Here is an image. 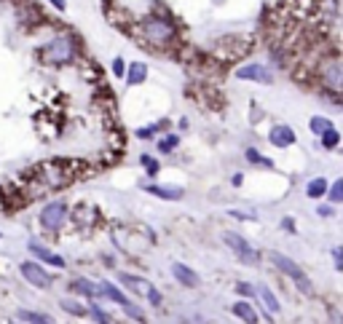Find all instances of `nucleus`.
I'll list each match as a JSON object with an SVG mask.
<instances>
[{"label":"nucleus","mask_w":343,"mask_h":324,"mask_svg":"<svg viewBox=\"0 0 343 324\" xmlns=\"http://www.w3.org/2000/svg\"><path fill=\"white\" fill-rule=\"evenodd\" d=\"M338 142H340V134H338V131L332 129V126L322 131V145H325L327 150H335V148H338Z\"/></svg>","instance_id":"obj_22"},{"label":"nucleus","mask_w":343,"mask_h":324,"mask_svg":"<svg viewBox=\"0 0 343 324\" xmlns=\"http://www.w3.org/2000/svg\"><path fill=\"white\" fill-rule=\"evenodd\" d=\"M64 217H67V206H64L62 201H54L49 206H43L41 225L46 228V231H59V225L64 223Z\"/></svg>","instance_id":"obj_6"},{"label":"nucleus","mask_w":343,"mask_h":324,"mask_svg":"<svg viewBox=\"0 0 343 324\" xmlns=\"http://www.w3.org/2000/svg\"><path fill=\"white\" fill-rule=\"evenodd\" d=\"M140 161H142V166H145V171H148L150 177H156V174H158V161H156V158H150V156H142Z\"/></svg>","instance_id":"obj_27"},{"label":"nucleus","mask_w":343,"mask_h":324,"mask_svg":"<svg viewBox=\"0 0 343 324\" xmlns=\"http://www.w3.org/2000/svg\"><path fill=\"white\" fill-rule=\"evenodd\" d=\"M330 126H332V123L327 118H322V116H314L311 118V131H314V134H322V131L330 129Z\"/></svg>","instance_id":"obj_26"},{"label":"nucleus","mask_w":343,"mask_h":324,"mask_svg":"<svg viewBox=\"0 0 343 324\" xmlns=\"http://www.w3.org/2000/svg\"><path fill=\"white\" fill-rule=\"evenodd\" d=\"M123 75H126V83H129V86H140L142 81H148V64L131 62L129 70H123Z\"/></svg>","instance_id":"obj_14"},{"label":"nucleus","mask_w":343,"mask_h":324,"mask_svg":"<svg viewBox=\"0 0 343 324\" xmlns=\"http://www.w3.org/2000/svg\"><path fill=\"white\" fill-rule=\"evenodd\" d=\"M268 139L276 148H290V145H295V131L290 126H284V123H276V126L271 129Z\"/></svg>","instance_id":"obj_11"},{"label":"nucleus","mask_w":343,"mask_h":324,"mask_svg":"<svg viewBox=\"0 0 343 324\" xmlns=\"http://www.w3.org/2000/svg\"><path fill=\"white\" fill-rule=\"evenodd\" d=\"M49 3L56 8V11H64V0H49Z\"/></svg>","instance_id":"obj_35"},{"label":"nucleus","mask_w":343,"mask_h":324,"mask_svg":"<svg viewBox=\"0 0 343 324\" xmlns=\"http://www.w3.org/2000/svg\"><path fill=\"white\" fill-rule=\"evenodd\" d=\"M247 161H250V164H260V166H273V161H271V158H265L263 153H257L255 148L247 150Z\"/></svg>","instance_id":"obj_23"},{"label":"nucleus","mask_w":343,"mask_h":324,"mask_svg":"<svg viewBox=\"0 0 343 324\" xmlns=\"http://www.w3.org/2000/svg\"><path fill=\"white\" fill-rule=\"evenodd\" d=\"M91 316L97 319V321H102V324H105V321H110V313H105V311H102V308H97V306L91 308Z\"/></svg>","instance_id":"obj_30"},{"label":"nucleus","mask_w":343,"mask_h":324,"mask_svg":"<svg viewBox=\"0 0 343 324\" xmlns=\"http://www.w3.org/2000/svg\"><path fill=\"white\" fill-rule=\"evenodd\" d=\"M73 290L89 295V298H102V292H99L97 284H91V281H86V279H75V281H73Z\"/></svg>","instance_id":"obj_19"},{"label":"nucleus","mask_w":343,"mask_h":324,"mask_svg":"<svg viewBox=\"0 0 343 324\" xmlns=\"http://www.w3.org/2000/svg\"><path fill=\"white\" fill-rule=\"evenodd\" d=\"M271 263H273L282 273H287L290 279H300V276H306L298 263H292L290 257H284V255H279V252H271Z\"/></svg>","instance_id":"obj_10"},{"label":"nucleus","mask_w":343,"mask_h":324,"mask_svg":"<svg viewBox=\"0 0 343 324\" xmlns=\"http://www.w3.org/2000/svg\"><path fill=\"white\" fill-rule=\"evenodd\" d=\"M16 319H19V321H32V324H49V321H51L46 313H35V311H24V308L16 313Z\"/></svg>","instance_id":"obj_20"},{"label":"nucleus","mask_w":343,"mask_h":324,"mask_svg":"<svg viewBox=\"0 0 343 324\" xmlns=\"http://www.w3.org/2000/svg\"><path fill=\"white\" fill-rule=\"evenodd\" d=\"M236 292H242V295H252L255 290L250 287V284H236Z\"/></svg>","instance_id":"obj_33"},{"label":"nucleus","mask_w":343,"mask_h":324,"mask_svg":"<svg viewBox=\"0 0 343 324\" xmlns=\"http://www.w3.org/2000/svg\"><path fill=\"white\" fill-rule=\"evenodd\" d=\"M282 225H284V228H287V231H290V233H295V223L290 220V217H287V220H284Z\"/></svg>","instance_id":"obj_36"},{"label":"nucleus","mask_w":343,"mask_h":324,"mask_svg":"<svg viewBox=\"0 0 343 324\" xmlns=\"http://www.w3.org/2000/svg\"><path fill=\"white\" fill-rule=\"evenodd\" d=\"M22 276L30 284H35V287H51V276L43 271V265H38V263H22Z\"/></svg>","instance_id":"obj_7"},{"label":"nucleus","mask_w":343,"mask_h":324,"mask_svg":"<svg viewBox=\"0 0 343 324\" xmlns=\"http://www.w3.org/2000/svg\"><path fill=\"white\" fill-rule=\"evenodd\" d=\"M257 295H260V300L265 303V308H268V313H279L282 311V306H279V300H276V295L265 287V284H257V290H255Z\"/></svg>","instance_id":"obj_15"},{"label":"nucleus","mask_w":343,"mask_h":324,"mask_svg":"<svg viewBox=\"0 0 343 324\" xmlns=\"http://www.w3.org/2000/svg\"><path fill=\"white\" fill-rule=\"evenodd\" d=\"M121 308L126 311V313H129L131 319H137V321H142V319H145V316H142V311H140L137 306H131V303H126V306H121Z\"/></svg>","instance_id":"obj_28"},{"label":"nucleus","mask_w":343,"mask_h":324,"mask_svg":"<svg viewBox=\"0 0 343 324\" xmlns=\"http://www.w3.org/2000/svg\"><path fill=\"white\" fill-rule=\"evenodd\" d=\"M123 70H126L123 59H116V62H113V75H116V78H123Z\"/></svg>","instance_id":"obj_31"},{"label":"nucleus","mask_w":343,"mask_h":324,"mask_svg":"<svg viewBox=\"0 0 343 324\" xmlns=\"http://www.w3.org/2000/svg\"><path fill=\"white\" fill-rule=\"evenodd\" d=\"M319 75H322V86L330 91V94H340V89H343V70H340V59L338 56H327L325 62H322V70H319Z\"/></svg>","instance_id":"obj_3"},{"label":"nucleus","mask_w":343,"mask_h":324,"mask_svg":"<svg viewBox=\"0 0 343 324\" xmlns=\"http://www.w3.org/2000/svg\"><path fill=\"white\" fill-rule=\"evenodd\" d=\"M121 284H123V287H129L134 295H142V298H148V300H150V306H161V292H158L150 281L137 279V276H129V273H123V276H121Z\"/></svg>","instance_id":"obj_5"},{"label":"nucleus","mask_w":343,"mask_h":324,"mask_svg":"<svg viewBox=\"0 0 343 324\" xmlns=\"http://www.w3.org/2000/svg\"><path fill=\"white\" fill-rule=\"evenodd\" d=\"M30 252H32L41 263H46V265H54V268H64V257L54 255L49 246H43L41 241H30Z\"/></svg>","instance_id":"obj_9"},{"label":"nucleus","mask_w":343,"mask_h":324,"mask_svg":"<svg viewBox=\"0 0 343 324\" xmlns=\"http://www.w3.org/2000/svg\"><path fill=\"white\" fill-rule=\"evenodd\" d=\"M340 252H343V249H340V246H335V249H332V257H335V268H338V271L343 268V260H340Z\"/></svg>","instance_id":"obj_32"},{"label":"nucleus","mask_w":343,"mask_h":324,"mask_svg":"<svg viewBox=\"0 0 343 324\" xmlns=\"http://www.w3.org/2000/svg\"><path fill=\"white\" fill-rule=\"evenodd\" d=\"M99 292H102V298H108V300H113V303H118V306H126V303H129V300L118 292L116 284H110V281H105L102 287H99Z\"/></svg>","instance_id":"obj_16"},{"label":"nucleus","mask_w":343,"mask_h":324,"mask_svg":"<svg viewBox=\"0 0 343 324\" xmlns=\"http://www.w3.org/2000/svg\"><path fill=\"white\" fill-rule=\"evenodd\" d=\"M327 193H330V201L332 204L343 201V179H335L332 185H327Z\"/></svg>","instance_id":"obj_24"},{"label":"nucleus","mask_w":343,"mask_h":324,"mask_svg":"<svg viewBox=\"0 0 343 324\" xmlns=\"http://www.w3.org/2000/svg\"><path fill=\"white\" fill-rule=\"evenodd\" d=\"M236 78L239 81H257V83H271L273 75L268 67H263V64H244L242 70H236Z\"/></svg>","instance_id":"obj_8"},{"label":"nucleus","mask_w":343,"mask_h":324,"mask_svg":"<svg viewBox=\"0 0 343 324\" xmlns=\"http://www.w3.org/2000/svg\"><path fill=\"white\" fill-rule=\"evenodd\" d=\"M317 214H319V217H322V214L330 217V214H332V206H319V209H317Z\"/></svg>","instance_id":"obj_34"},{"label":"nucleus","mask_w":343,"mask_h":324,"mask_svg":"<svg viewBox=\"0 0 343 324\" xmlns=\"http://www.w3.org/2000/svg\"><path fill=\"white\" fill-rule=\"evenodd\" d=\"M148 193H153V196H158V198H166V201H180L183 198V188H172V185H148L145 188Z\"/></svg>","instance_id":"obj_13"},{"label":"nucleus","mask_w":343,"mask_h":324,"mask_svg":"<svg viewBox=\"0 0 343 324\" xmlns=\"http://www.w3.org/2000/svg\"><path fill=\"white\" fill-rule=\"evenodd\" d=\"M161 126H164V123H156V126H150V129H140V131H137V137H142V139H148V137H153V134H156V131L161 129Z\"/></svg>","instance_id":"obj_29"},{"label":"nucleus","mask_w":343,"mask_h":324,"mask_svg":"<svg viewBox=\"0 0 343 324\" xmlns=\"http://www.w3.org/2000/svg\"><path fill=\"white\" fill-rule=\"evenodd\" d=\"M137 38L145 46H153V49H166V46L175 41V24H172V19L161 16V14L142 16L140 24H137Z\"/></svg>","instance_id":"obj_1"},{"label":"nucleus","mask_w":343,"mask_h":324,"mask_svg":"<svg viewBox=\"0 0 343 324\" xmlns=\"http://www.w3.org/2000/svg\"><path fill=\"white\" fill-rule=\"evenodd\" d=\"M59 306L67 311V313H73V316H86V306H81L78 300H70V298H62L59 300Z\"/></svg>","instance_id":"obj_21"},{"label":"nucleus","mask_w":343,"mask_h":324,"mask_svg":"<svg viewBox=\"0 0 343 324\" xmlns=\"http://www.w3.org/2000/svg\"><path fill=\"white\" fill-rule=\"evenodd\" d=\"M233 313H236V316H239L242 321H257V313L252 311V306H250V303H244V300H239V303H233Z\"/></svg>","instance_id":"obj_18"},{"label":"nucleus","mask_w":343,"mask_h":324,"mask_svg":"<svg viewBox=\"0 0 343 324\" xmlns=\"http://www.w3.org/2000/svg\"><path fill=\"white\" fill-rule=\"evenodd\" d=\"M177 142H180L177 134H169V137H164V139L158 142V150H161V153H172V150L177 148Z\"/></svg>","instance_id":"obj_25"},{"label":"nucleus","mask_w":343,"mask_h":324,"mask_svg":"<svg viewBox=\"0 0 343 324\" xmlns=\"http://www.w3.org/2000/svg\"><path fill=\"white\" fill-rule=\"evenodd\" d=\"M172 276H175L183 287H198V276L193 273V268H188L183 263H172Z\"/></svg>","instance_id":"obj_12"},{"label":"nucleus","mask_w":343,"mask_h":324,"mask_svg":"<svg viewBox=\"0 0 343 324\" xmlns=\"http://www.w3.org/2000/svg\"><path fill=\"white\" fill-rule=\"evenodd\" d=\"M223 239H225V244L231 246V252L239 257L244 265H257V263H260V252H255V246L247 241L244 236H239V233H225Z\"/></svg>","instance_id":"obj_4"},{"label":"nucleus","mask_w":343,"mask_h":324,"mask_svg":"<svg viewBox=\"0 0 343 324\" xmlns=\"http://www.w3.org/2000/svg\"><path fill=\"white\" fill-rule=\"evenodd\" d=\"M43 56H46V62H51V64L73 62V56H75V43H73V38H70L67 32L51 38V43H46V49H43Z\"/></svg>","instance_id":"obj_2"},{"label":"nucleus","mask_w":343,"mask_h":324,"mask_svg":"<svg viewBox=\"0 0 343 324\" xmlns=\"http://www.w3.org/2000/svg\"><path fill=\"white\" fill-rule=\"evenodd\" d=\"M327 193V179L325 177H317V179H311V183L306 185V196L308 198H322Z\"/></svg>","instance_id":"obj_17"}]
</instances>
